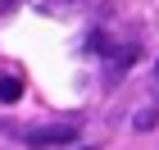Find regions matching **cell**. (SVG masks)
<instances>
[{
	"label": "cell",
	"instance_id": "cell-1",
	"mask_svg": "<svg viewBox=\"0 0 159 150\" xmlns=\"http://www.w3.org/2000/svg\"><path fill=\"white\" fill-rule=\"evenodd\" d=\"M73 137H77V127H73V123H50V127H27V132H23V141H27V146H37V150L68 146Z\"/></svg>",
	"mask_w": 159,
	"mask_h": 150
},
{
	"label": "cell",
	"instance_id": "cell-2",
	"mask_svg": "<svg viewBox=\"0 0 159 150\" xmlns=\"http://www.w3.org/2000/svg\"><path fill=\"white\" fill-rule=\"evenodd\" d=\"M18 96H23V82L5 73V77H0V105H14V100H18Z\"/></svg>",
	"mask_w": 159,
	"mask_h": 150
},
{
	"label": "cell",
	"instance_id": "cell-3",
	"mask_svg": "<svg viewBox=\"0 0 159 150\" xmlns=\"http://www.w3.org/2000/svg\"><path fill=\"white\" fill-rule=\"evenodd\" d=\"M155 73H159V64H155Z\"/></svg>",
	"mask_w": 159,
	"mask_h": 150
}]
</instances>
